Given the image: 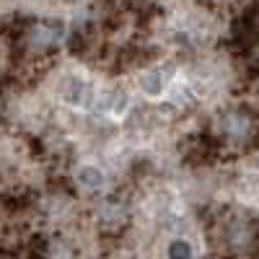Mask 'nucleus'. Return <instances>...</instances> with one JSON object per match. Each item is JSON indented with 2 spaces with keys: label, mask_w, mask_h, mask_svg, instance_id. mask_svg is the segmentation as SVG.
I'll use <instances>...</instances> for the list:
<instances>
[{
  "label": "nucleus",
  "mask_w": 259,
  "mask_h": 259,
  "mask_svg": "<svg viewBox=\"0 0 259 259\" xmlns=\"http://www.w3.org/2000/svg\"><path fill=\"white\" fill-rule=\"evenodd\" d=\"M65 36H68V29H65L62 21L39 18L34 24H29V29L24 31V45L36 57H50L65 41Z\"/></svg>",
  "instance_id": "f03ea898"
},
{
  "label": "nucleus",
  "mask_w": 259,
  "mask_h": 259,
  "mask_svg": "<svg viewBox=\"0 0 259 259\" xmlns=\"http://www.w3.org/2000/svg\"><path fill=\"white\" fill-rule=\"evenodd\" d=\"M106 182L109 179H106L104 168H99L96 163H78L73 168V184L85 194H101L106 189Z\"/></svg>",
  "instance_id": "39448f33"
},
{
  "label": "nucleus",
  "mask_w": 259,
  "mask_h": 259,
  "mask_svg": "<svg viewBox=\"0 0 259 259\" xmlns=\"http://www.w3.org/2000/svg\"><path fill=\"white\" fill-rule=\"evenodd\" d=\"M96 85L89 75L68 73L65 80L60 83V101L70 109H89L96 104Z\"/></svg>",
  "instance_id": "7ed1b4c3"
},
{
  "label": "nucleus",
  "mask_w": 259,
  "mask_h": 259,
  "mask_svg": "<svg viewBox=\"0 0 259 259\" xmlns=\"http://www.w3.org/2000/svg\"><path fill=\"white\" fill-rule=\"evenodd\" d=\"M171 83V65H150L138 75V89L148 99H158Z\"/></svg>",
  "instance_id": "20e7f679"
},
{
  "label": "nucleus",
  "mask_w": 259,
  "mask_h": 259,
  "mask_svg": "<svg viewBox=\"0 0 259 259\" xmlns=\"http://www.w3.org/2000/svg\"><path fill=\"white\" fill-rule=\"evenodd\" d=\"M218 135H221V143L231 148H246L256 135V119L249 109L231 106L218 117Z\"/></svg>",
  "instance_id": "f257e3e1"
},
{
  "label": "nucleus",
  "mask_w": 259,
  "mask_h": 259,
  "mask_svg": "<svg viewBox=\"0 0 259 259\" xmlns=\"http://www.w3.org/2000/svg\"><path fill=\"white\" fill-rule=\"evenodd\" d=\"M166 256H168V259H194L192 241H187V239H174V241H168Z\"/></svg>",
  "instance_id": "423d86ee"
}]
</instances>
